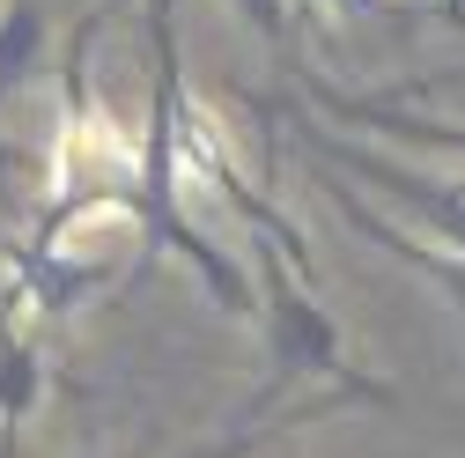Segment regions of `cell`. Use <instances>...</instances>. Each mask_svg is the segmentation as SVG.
<instances>
[{"instance_id": "1", "label": "cell", "mask_w": 465, "mask_h": 458, "mask_svg": "<svg viewBox=\"0 0 465 458\" xmlns=\"http://www.w3.org/2000/svg\"><path fill=\"white\" fill-rule=\"evenodd\" d=\"M296 141L311 148L318 170H340L332 178V207L362 229L377 252H391L399 266H414L421 281L450 296L458 325H465V178H436V170H414L355 134H340L311 111H281Z\"/></svg>"}, {"instance_id": "2", "label": "cell", "mask_w": 465, "mask_h": 458, "mask_svg": "<svg viewBox=\"0 0 465 458\" xmlns=\"http://www.w3.org/2000/svg\"><path fill=\"white\" fill-rule=\"evenodd\" d=\"M252 318H259L266 355H273L266 399L288 392V384H303V377H318L325 392L347 399V407H391V384L370 377L355 355H347V333H340L332 304L318 296V281L288 252H273V244H259V266H252Z\"/></svg>"}, {"instance_id": "3", "label": "cell", "mask_w": 465, "mask_h": 458, "mask_svg": "<svg viewBox=\"0 0 465 458\" xmlns=\"http://www.w3.org/2000/svg\"><path fill=\"white\" fill-rule=\"evenodd\" d=\"M111 281V259L96 252H67V244H8V289H0V304L8 311H30L37 325H67L96 289Z\"/></svg>"}, {"instance_id": "4", "label": "cell", "mask_w": 465, "mask_h": 458, "mask_svg": "<svg viewBox=\"0 0 465 458\" xmlns=\"http://www.w3.org/2000/svg\"><path fill=\"white\" fill-rule=\"evenodd\" d=\"M311 104L325 111L332 126H370V134H391V141H414V148H436V155H465V119H436V111H414L406 96H370V89H340L325 75H303Z\"/></svg>"}, {"instance_id": "5", "label": "cell", "mask_w": 465, "mask_h": 458, "mask_svg": "<svg viewBox=\"0 0 465 458\" xmlns=\"http://www.w3.org/2000/svg\"><path fill=\"white\" fill-rule=\"evenodd\" d=\"M37 407H45V340L0 304V458H23Z\"/></svg>"}, {"instance_id": "6", "label": "cell", "mask_w": 465, "mask_h": 458, "mask_svg": "<svg viewBox=\"0 0 465 458\" xmlns=\"http://www.w3.org/2000/svg\"><path fill=\"white\" fill-rule=\"evenodd\" d=\"M347 407V399L340 392H318L311 399V407H296V414H273V422H237V429H222L214 443H200L193 458H266L288 429H311V422H325V414H340Z\"/></svg>"}, {"instance_id": "7", "label": "cell", "mask_w": 465, "mask_h": 458, "mask_svg": "<svg viewBox=\"0 0 465 458\" xmlns=\"http://www.w3.org/2000/svg\"><path fill=\"white\" fill-rule=\"evenodd\" d=\"M229 8L244 15V30H252L259 45H273V52L296 45V15H288V0H229Z\"/></svg>"}, {"instance_id": "8", "label": "cell", "mask_w": 465, "mask_h": 458, "mask_svg": "<svg viewBox=\"0 0 465 458\" xmlns=\"http://www.w3.org/2000/svg\"><path fill=\"white\" fill-rule=\"evenodd\" d=\"M332 15H399V0H318Z\"/></svg>"}, {"instance_id": "9", "label": "cell", "mask_w": 465, "mask_h": 458, "mask_svg": "<svg viewBox=\"0 0 465 458\" xmlns=\"http://www.w3.org/2000/svg\"><path fill=\"white\" fill-rule=\"evenodd\" d=\"M436 8H443V15H450V23H465V0H436Z\"/></svg>"}, {"instance_id": "10", "label": "cell", "mask_w": 465, "mask_h": 458, "mask_svg": "<svg viewBox=\"0 0 465 458\" xmlns=\"http://www.w3.org/2000/svg\"><path fill=\"white\" fill-rule=\"evenodd\" d=\"M266 458H273V451H266Z\"/></svg>"}]
</instances>
